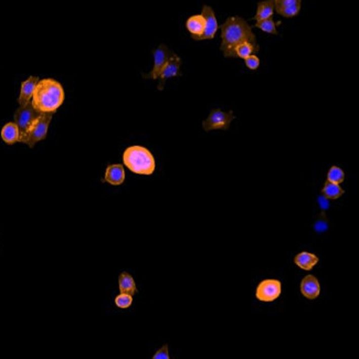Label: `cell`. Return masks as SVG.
<instances>
[{"mask_svg": "<svg viewBox=\"0 0 359 359\" xmlns=\"http://www.w3.org/2000/svg\"><path fill=\"white\" fill-rule=\"evenodd\" d=\"M243 42L257 44L252 27L241 17H230L221 26V47L226 58H235L234 49Z\"/></svg>", "mask_w": 359, "mask_h": 359, "instance_id": "1", "label": "cell"}, {"mask_svg": "<svg viewBox=\"0 0 359 359\" xmlns=\"http://www.w3.org/2000/svg\"><path fill=\"white\" fill-rule=\"evenodd\" d=\"M64 102V90L60 82L53 78L39 80L31 103L41 114H53Z\"/></svg>", "mask_w": 359, "mask_h": 359, "instance_id": "2", "label": "cell"}, {"mask_svg": "<svg viewBox=\"0 0 359 359\" xmlns=\"http://www.w3.org/2000/svg\"><path fill=\"white\" fill-rule=\"evenodd\" d=\"M123 163L132 173L136 175L150 176L156 168V162L150 151L139 145L127 147L123 154Z\"/></svg>", "mask_w": 359, "mask_h": 359, "instance_id": "3", "label": "cell"}, {"mask_svg": "<svg viewBox=\"0 0 359 359\" xmlns=\"http://www.w3.org/2000/svg\"><path fill=\"white\" fill-rule=\"evenodd\" d=\"M51 119L52 114H40L31 126L29 127L27 133L20 138L19 142L28 145L30 148H33L36 143L46 139Z\"/></svg>", "mask_w": 359, "mask_h": 359, "instance_id": "4", "label": "cell"}, {"mask_svg": "<svg viewBox=\"0 0 359 359\" xmlns=\"http://www.w3.org/2000/svg\"><path fill=\"white\" fill-rule=\"evenodd\" d=\"M234 119L233 112H223L220 108L212 109L210 112L209 116L203 122V129L206 132L216 131V130H222L227 131L229 130L231 122Z\"/></svg>", "mask_w": 359, "mask_h": 359, "instance_id": "5", "label": "cell"}, {"mask_svg": "<svg viewBox=\"0 0 359 359\" xmlns=\"http://www.w3.org/2000/svg\"><path fill=\"white\" fill-rule=\"evenodd\" d=\"M282 292V283L278 280H263L260 282L257 290H255V297L260 302L270 303L278 299Z\"/></svg>", "mask_w": 359, "mask_h": 359, "instance_id": "6", "label": "cell"}, {"mask_svg": "<svg viewBox=\"0 0 359 359\" xmlns=\"http://www.w3.org/2000/svg\"><path fill=\"white\" fill-rule=\"evenodd\" d=\"M41 113H39L36 109L33 107L32 103L29 102L26 105H20L19 108L17 109L14 118L15 123L17 124L18 129L20 132V138L27 133L29 130V127L31 126V124L35 121V118L39 116Z\"/></svg>", "mask_w": 359, "mask_h": 359, "instance_id": "7", "label": "cell"}, {"mask_svg": "<svg viewBox=\"0 0 359 359\" xmlns=\"http://www.w3.org/2000/svg\"><path fill=\"white\" fill-rule=\"evenodd\" d=\"M173 52L169 50L168 47L165 45H161L156 50L153 51L154 56V68L147 74H143L144 78H151V80H157L161 71L167 63V61L173 56Z\"/></svg>", "mask_w": 359, "mask_h": 359, "instance_id": "8", "label": "cell"}, {"mask_svg": "<svg viewBox=\"0 0 359 359\" xmlns=\"http://www.w3.org/2000/svg\"><path fill=\"white\" fill-rule=\"evenodd\" d=\"M180 65H181V59L177 56V54H173L170 59L167 61V63L164 66L163 70L161 71L159 75H158V90L162 91L165 87V83L170 77L179 76L180 75Z\"/></svg>", "mask_w": 359, "mask_h": 359, "instance_id": "9", "label": "cell"}, {"mask_svg": "<svg viewBox=\"0 0 359 359\" xmlns=\"http://www.w3.org/2000/svg\"><path fill=\"white\" fill-rule=\"evenodd\" d=\"M202 15L205 18L206 27H205L204 34H203L202 38H200V41L214 39L217 31H218V29H219L218 20H217V17H216L214 9H212L210 6L205 5L204 7H203Z\"/></svg>", "mask_w": 359, "mask_h": 359, "instance_id": "10", "label": "cell"}, {"mask_svg": "<svg viewBox=\"0 0 359 359\" xmlns=\"http://www.w3.org/2000/svg\"><path fill=\"white\" fill-rule=\"evenodd\" d=\"M302 0H274V10L284 18H292L299 15Z\"/></svg>", "mask_w": 359, "mask_h": 359, "instance_id": "11", "label": "cell"}, {"mask_svg": "<svg viewBox=\"0 0 359 359\" xmlns=\"http://www.w3.org/2000/svg\"><path fill=\"white\" fill-rule=\"evenodd\" d=\"M302 294L308 300L317 299L321 294V284L314 275H306L301 282Z\"/></svg>", "mask_w": 359, "mask_h": 359, "instance_id": "12", "label": "cell"}, {"mask_svg": "<svg viewBox=\"0 0 359 359\" xmlns=\"http://www.w3.org/2000/svg\"><path fill=\"white\" fill-rule=\"evenodd\" d=\"M205 27L206 21L202 14L191 16L188 18V20L186 21V28L188 31L190 32L191 38L193 40L200 41V38H202L205 32Z\"/></svg>", "mask_w": 359, "mask_h": 359, "instance_id": "13", "label": "cell"}, {"mask_svg": "<svg viewBox=\"0 0 359 359\" xmlns=\"http://www.w3.org/2000/svg\"><path fill=\"white\" fill-rule=\"evenodd\" d=\"M38 82H39L38 76H29V78H27L26 81H23L21 83L20 94L19 97H18V103H19V105H26L29 102H31Z\"/></svg>", "mask_w": 359, "mask_h": 359, "instance_id": "14", "label": "cell"}, {"mask_svg": "<svg viewBox=\"0 0 359 359\" xmlns=\"http://www.w3.org/2000/svg\"><path fill=\"white\" fill-rule=\"evenodd\" d=\"M125 180V170L121 164H113L108 165L105 170L104 181L112 186H119Z\"/></svg>", "mask_w": 359, "mask_h": 359, "instance_id": "15", "label": "cell"}, {"mask_svg": "<svg viewBox=\"0 0 359 359\" xmlns=\"http://www.w3.org/2000/svg\"><path fill=\"white\" fill-rule=\"evenodd\" d=\"M318 261L320 259L317 255L306 251H303L299 254H296V257L294 258V263L299 267H301L302 270H305V271L312 270L313 267L318 263Z\"/></svg>", "mask_w": 359, "mask_h": 359, "instance_id": "16", "label": "cell"}, {"mask_svg": "<svg viewBox=\"0 0 359 359\" xmlns=\"http://www.w3.org/2000/svg\"><path fill=\"white\" fill-rule=\"evenodd\" d=\"M2 138L8 145H14L20 141V132L15 122H10L3 127Z\"/></svg>", "mask_w": 359, "mask_h": 359, "instance_id": "17", "label": "cell"}, {"mask_svg": "<svg viewBox=\"0 0 359 359\" xmlns=\"http://www.w3.org/2000/svg\"><path fill=\"white\" fill-rule=\"evenodd\" d=\"M273 14H274V0H263L258 4L257 14L253 17V20H264L273 17Z\"/></svg>", "mask_w": 359, "mask_h": 359, "instance_id": "18", "label": "cell"}, {"mask_svg": "<svg viewBox=\"0 0 359 359\" xmlns=\"http://www.w3.org/2000/svg\"><path fill=\"white\" fill-rule=\"evenodd\" d=\"M118 288L121 293H127L134 295L137 293L136 283L131 274L127 272H122L118 277Z\"/></svg>", "mask_w": 359, "mask_h": 359, "instance_id": "19", "label": "cell"}, {"mask_svg": "<svg viewBox=\"0 0 359 359\" xmlns=\"http://www.w3.org/2000/svg\"><path fill=\"white\" fill-rule=\"evenodd\" d=\"M259 45L258 44H251V42H243L234 49V56L235 58L246 59L247 57L251 56V54H257L259 52Z\"/></svg>", "mask_w": 359, "mask_h": 359, "instance_id": "20", "label": "cell"}, {"mask_svg": "<svg viewBox=\"0 0 359 359\" xmlns=\"http://www.w3.org/2000/svg\"><path fill=\"white\" fill-rule=\"evenodd\" d=\"M344 192L345 190L338 184H334V182H331L328 180H326L323 189H322V193H323V196L325 198L333 199V200L342 197Z\"/></svg>", "mask_w": 359, "mask_h": 359, "instance_id": "21", "label": "cell"}, {"mask_svg": "<svg viewBox=\"0 0 359 359\" xmlns=\"http://www.w3.org/2000/svg\"><path fill=\"white\" fill-rule=\"evenodd\" d=\"M280 23V22H278ZM273 19V17L267 18V19L264 20H260L257 21V23L254 24V27L259 28L260 30H262V31L270 33V34H277V30H276V24H278Z\"/></svg>", "mask_w": 359, "mask_h": 359, "instance_id": "22", "label": "cell"}, {"mask_svg": "<svg viewBox=\"0 0 359 359\" xmlns=\"http://www.w3.org/2000/svg\"><path fill=\"white\" fill-rule=\"evenodd\" d=\"M327 180L334 182V184H342L345 180V173L342 168H339L337 166L331 167L330 172L327 174Z\"/></svg>", "mask_w": 359, "mask_h": 359, "instance_id": "23", "label": "cell"}, {"mask_svg": "<svg viewBox=\"0 0 359 359\" xmlns=\"http://www.w3.org/2000/svg\"><path fill=\"white\" fill-rule=\"evenodd\" d=\"M133 295L127 293H121L115 297V305L119 308H127L132 305Z\"/></svg>", "mask_w": 359, "mask_h": 359, "instance_id": "24", "label": "cell"}, {"mask_svg": "<svg viewBox=\"0 0 359 359\" xmlns=\"http://www.w3.org/2000/svg\"><path fill=\"white\" fill-rule=\"evenodd\" d=\"M245 62L248 69L250 70H257L260 66V59L258 58L257 54H251L245 59Z\"/></svg>", "mask_w": 359, "mask_h": 359, "instance_id": "25", "label": "cell"}, {"mask_svg": "<svg viewBox=\"0 0 359 359\" xmlns=\"http://www.w3.org/2000/svg\"><path fill=\"white\" fill-rule=\"evenodd\" d=\"M169 350H168V345L165 344L162 348L158 349L155 355L153 356V359H169Z\"/></svg>", "mask_w": 359, "mask_h": 359, "instance_id": "26", "label": "cell"}, {"mask_svg": "<svg viewBox=\"0 0 359 359\" xmlns=\"http://www.w3.org/2000/svg\"><path fill=\"white\" fill-rule=\"evenodd\" d=\"M327 229V222H326V219L325 217L323 216V219H318L317 221H316L315 223V230L317 231V232H323V231H325Z\"/></svg>", "mask_w": 359, "mask_h": 359, "instance_id": "27", "label": "cell"}, {"mask_svg": "<svg viewBox=\"0 0 359 359\" xmlns=\"http://www.w3.org/2000/svg\"><path fill=\"white\" fill-rule=\"evenodd\" d=\"M318 202H320V206H321V208L323 209V210H326L328 207H330V203H328V199L325 198L324 196H322L320 199H318Z\"/></svg>", "mask_w": 359, "mask_h": 359, "instance_id": "28", "label": "cell"}]
</instances>
